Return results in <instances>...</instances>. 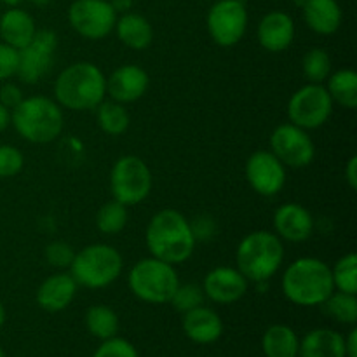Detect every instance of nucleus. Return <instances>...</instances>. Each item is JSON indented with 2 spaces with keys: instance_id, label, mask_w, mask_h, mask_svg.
Here are the masks:
<instances>
[{
  "instance_id": "1",
  "label": "nucleus",
  "mask_w": 357,
  "mask_h": 357,
  "mask_svg": "<svg viewBox=\"0 0 357 357\" xmlns=\"http://www.w3.org/2000/svg\"><path fill=\"white\" fill-rule=\"evenodd\" d=\"M145 243L153 258L178 265L187 261L195 250L190 220L176 209H160L150 218Z\"/></svg>"
},
{
  "instance_id": "2",
  "label": "nucleus",
  "mask_w": 357,
  "mask_h": 357,
  "mask_svg": "<svg viewBox=\"0 0 357 357\" xmlns=\"http://www.w3.org/2000/svg\"><path fill=\"white\" fill-rule=\"evenodd\" d=\"M282 295L298 307H319L335 291L331 267L314 257L296 258L281 279Z\"/></svg>"
},
{
  "instance_id": "3",
  "label": "nucleus",
  "mask_w": 357,
  "mask_h": 357,
  "mask_svg": "<svg viewBox=\"0 0 357 357\" xmlns=\"http://www.w3.org/2000/svg\"><path fill=\"white\" fill-rule=\"evenodd\" d=\"M54 96L61 108L73 112L96 110L107 96V77L94 63H73L56 79Z\"/></svg>"
},
{
  "instance_id": "4",
  "label": "nucleus",
  "mask_w": 357,
  "mask_h": 357,
  "mask_svg": "<svg viewBox=\"0 0 357 357\" xmlns=\"http://www.w3.org/2000/svg\"><path fill=\"white\" fill-rule=\"evenodd\" d=\"M10 122L23 139L45 145L61 135L65 117L54 100L47 96H30L23 98V101L10 110Z\"/></svg>"
},
{
  "instance_id": "5",
  "label": "nucleus",
  "mask_w": 357,
  "mask_h": 357,
  "mask_svg": "<svg viewBox=\"0 0 357 357\" xmlns=\"http://www.w3.org/2000/svg\"><path fill=\"white\" fill-rule=\"evenodd\" d=\"M284 260L282 241L268 230L250 232L236 251L237 271L253 282H267L278 274Z\"/></svg>"
},
{
  "instance_id": "6",
  "label": "nucleus",
  "mask_w": 357,
  "mask_h": 357,
  "mask_svg": "<svg viewBox=\"0 0 357 357\" xmlns=\"http://www.w3.org/2000/svg\"><path fill=\"white\" fill-rule=\"evenodd\" d=\"M122 272V257L110 244H89L77 251L70 265V275L79 286L101 289L119 279Z\"/></svg>"
},
{
  "instance_id": "7",
  "label": "nucleus",
  "mask_w": 357,
  "mask_h": 357,
  "mask_svg": "<svg viewBox=\"0 0 357 357\" xmlns=\"http://www.w3.org/2000/svg\"><path fill=\"white\" fill-rule=\"evenodd\" d=\"M178 284L180 279L174 265L153 257L139 260L128 274V286L132 295L152 305L169 303Z\"/></svg>"
},
{
  "instance_id": "8",
  "label": "nucleus",
  "mask_w": 357,
  "mask_h": 357,
  "mask_svg": "<svg viewBox=\"0 0 357 357\" xmlns=\"http://www.w3.org/2000/svg\"><path fill=\"white\" fill-rule=\"evenodd\" d=\"M152 171L145 160L136 155H124L115 160L110 173V190L115 201L124 206H136L152 192Z\"/></svg>"
},
{
  "instance_id": "9",
  "label": "nucleus",
  "mask_w": 357,
  "mask_h": 357,
  "mask_svg": "<svg viewBox=\"0 0 357 357\" xmlns=\"http://www.w3.org/2000/svg\"><path fill=\"white\" fill-rule=\"evenodd\" d=\"M333 100L323 84H305L291 94L288 101L289 122L298 128L317 129L330 121Z\"/></svg>"
},
{
  "instance_id": "10",
  "label": "nucleus",
  "mask_w": 357,
  "mask_h": 357,
  "mask_svg": "<svg viewBox=\"0 0 357 357\" xmlns=\"http://www.w3.org/2000/svg\"><path fill=\"white\" fill-rule=\"evenodd\" d=\"M208 31L213 42L232 47L243 40L248 28V7L244 0H218L208 13Z\"/></svg>"
},
{
  "instance_id": "11",
  "label": "nucleus",
  "mask_w": 357,
  "mask_h": 357,
  "mask_svg": "<svg viewBox=\"0 0 357 357\" xmlns=\"http://www.w3.org/2000/svg\"><path fill=\"white\" fill-rule=\"evenodd\" d=\"M70 26L87 40H101L115 28L117 13L110 0H75L68 9Z\"/></svg>"
},
{
  "instance_id": "12",
  "label": "nucleus",
  "mask_w": 357,
  "mask_h": 357,
  "mask_svg": "<svg viewBox=\"0 0 357 357\" xmlns=\"http://www.w3.org/2000/svg\"><path fill=\"white\" fill-rule=\"evenodd\" d=\"M271 152L284 164V167L302 169L312 164L316 157V145L305 129L291 124H281L272 131Z\"/></svg>"
},
{
  "instance_id": "13",
  "label": "nucleus",
  "mask_w": 357,
  "mask_h": 357,
  "mask_svg": "<svg viewBox=\"0 0 357 357\" xmlns=\"http://www.w3.org/2000/svg\"><path fill=\"white\" fill-rule=\"evenodd\" d=\"M56 49H58V35L52 30H37L31 42L20 49L17 72L21 82L37 84L44 79L54 65Z\"/></svg>"
},
{
  "instance_id": "14",
  "label": "nucleus",
  "mask_w": 357,
  "mask_h": 357,
  "mask_svg": "<svg viewBox=\"0 0 357 357\" xmlns=\"http://www.w3.org/2000/svg\"><path fill=\"white\" fill-rule=\"evenodd\" d=\"M246 180L257 194L274 197L286 183V167L271 150H258L246 162Z\"/></svg>"
},
{
  "instance_id": "15",
  "label": "nucleus",
  "mask_w": 357,
  "mask_h": 357,
  "mask_svg": "<svg viewBox=\"0 0 357 357\" xmlns=\"http://www.w3.org/2000/svg\"><path fill=\"white\" fill-rule=\"evenodd\" d=\"M202 291L206 298L220 305L236 303L246 295L248 279L237 268L216 267L206 274L202 282Z\"/></svg>"
},
{
  "instance_id": "16",
  "label": "nucleus",
  "mask_w": 357,
  "mask_h": 357,
  "mask_svg": "<svg viewBox=\"0 0 357 357\" xmlns=\"http://www.w3.org/2000/svg\"><path fill=\"white\" fill-rule=\"evenodd\" d=\"M150 86V77L142 66L122 65L107 79V94L117 103H135L145 96Z\"/></svg>"
},
{
  "instance_id": "17",
  "label": "nucleus",
  "mask_w": 357,
  "mask_h": 357,
  "mask_svg": "<svg viewBox=\"0 0 357 357\" xmlns=\"http://www.w3.org/2000/svg\"><path fill=\"white\" fill-rule=\"evenodd\" d=\"M275 236L288 243H303L314 232V218L307 208L296 202H286L274 213Z\"/></svg>"
},
{
  "instance_id": "18",
  "label": "nucleus",
  "mask_w": 357,
  "mask_h": 357,
  "mask_svg": "<svg viewBox=\"0 0 357 357\" xmlns=\"http://www.w3.org/2000/svg\"><path fill=\"white\" fill-rule=\"evenodd\" d=\"M258 42L268 52H282L295 40V21L284 10H272L258 24Z\"/></svg>"
},
{
  "instance_id": "19",
  "label": "nucleus",
  "mask_w": 357,
  "mask_h": 357,
  "mask_svg": "<svg viewBox=\"0 0 357 357\" xmlns=\"http://www.w3.org/2000/svg\"><path fill=\"white\" fill-rule=\"evenodd\" d=\"M77 288L79 284L70 275V272H56L42 281L35 300H37V305L45 312H61L73 302Z\"/></svg>"
},
{
  "instance_id": "20",
  "label": "nucleus",
  "mask_w": 357,
  "mask_h": 357,
  "mask_svg": "<svg viewBox=\"0 0 357 357\" xmlns=\"http://www.w3.org/2000/svg\"><path fill=\"white\" fill-rule=\"evenodd\" d=\"M183 333L190 342L199 345L215 344L223 335V321L209 307H195L183 314Z\"/></svg>"
},
{
  "instance_id": "21",
  "label": "nucleus",
  "mask_w": 357,
  "mask_h": 357,
  "mask_svg": "<svg viewBox=\"0 0 357 357\" xmlns=\"http://www.w3.org/2000/svg\"><path fill=\"white\" fill-rule=\"evenodd\" d=\"M35 33H37V24L26 10L20 7H9L0 16V38L10 47L20 51L30 44Z\"/></svg>"
},
{
  "instance_id": "22",
  "label": "nucleus",
  "mask_w": 357,
  "mask_h": 357,
  "mask_svg": "<svg viewBox=\"0 0 357 357\" xmlns=\"http://www.w3.org/2000/svg\"><path fill=\"white\" fill-rule=\"evenodd\" d=\"M307 26L319 35H333L342 24V9L337 0H305L302 6Z\"/></svg>"
},
{
  "instance_id": "23",
  "label": "nucleus",
  "mask_w": 357,
  "mask_h": 357,
  "mask_svg": "<svg viewBox=\"0 0 357 357\" xmlns=\"http://www.w3.org/2000/svg\"><path fill=\"white\" fill-rule=\"evenodd\" d=\"M298 357H345L344 335L330 328L309 331L300 340Z\"/></svg>"
},
{
  "instance_id": "24",
  "label": "nucleus",
  "mask_w": 357,
  "mask_h": 357,
  "mask_svg": "<svg viewBox=\"0 0 357 357\" xmlns=\"http://www.w3.org/2000/svg\"><path fill=\"white\" fill-rule=\"evenodd\" d=\"M117 37L126 47L143 51L153 40V28L145 16L136 13H124L115 21Z\"/></svg>"
},
{
  "instance_id": "25",
  "label": "nucleus",
  "mask_w": 357,
  "mask_h": 357,
  "mask_svg": "<svg viewBox=\"0 0 357 357\" xmlns=\"http://www.w3.org/2000/svg\"><path fill=\"white\" fill-rule=\"evenodd\" d=\"M265 357H298L300 338L286 324H272L261 337Z\"/></svg>"
},
{
  "instance_id": "26",
  "label": "nucleus",
  "mask_w": 357,
  "mask_h": 357,
  "mask_svg": "<svg viewBox=\"0 0 357 357\" xmlns=\"http://www.w3.org/2000/svg\"><path fill=\"white\" fill-rule=\"evenodd\" d=\"M326 80L328 84L324 87L330 93L333 103H338L349 110L357 107V73L354 70H337V72L330 73Z\"/></svg>"
},
{
  "instance_id": "27",
  "label": "nucleus",
  "mask_w": 357,
  "mask_h": 357,
  "mask_svg": "<svg viewBox=\"0 0 357 357\" xmlns=\"http://www.w3.org/2000/svg\"><path fill=\"white\" fill-rule=\"evenodd\" d=\"M86 328L89 335H93L98 340H108V338L117 337L119 333V316L114 309L107 305H93L86 312Z\"/></svg>"
},
{
  "instance_id": "28",
  "label": "nucleus",
  "mask_w": 357,
  "mask_h": 357,
  "mask_svg": "<svg viewBox=\"0 0 357 357\" xmlns=\"http://www.w3.org/2000/svg\"><path fill=\"white\" fill-rule=\"evenodd\" d=\"M96 121L103 132L110 136H121L128 131L131 119L124 105L114 100H103L96 107Z\"/></svg>"
},
{
  "instance_id": "29",
  "label": "nucleus",
  "mask_w": 357,
  "mask_h": 357,
  "mask_svg": "<svg viewBox=\"0 0 357 357\" xmlns=\"http://www.w3.org/2000/svg\"><path fill=\"white\" fill-rule=\"evenodd\" d=\"M129 220L128 206H124L119 201H110L105 202L100 209H98L96 215V227L101 234L105 236H115V234H121L126 229Z\"/></svg>"
},
{
  "instance_id": "30",
  "label": "nucleus",
  "mask_w": 357,
  "mask_h": 357,
  "mask_svg": "<svg viewBox=\"0 0 357 357\" xmlns=\"http://www.w3.org/2000/svg\"><path fill=\"white\" fill-rule=\"evenodd\" d=\"M324 312L335 319L337 323L342 324H351L354 326L357 323V296L351 295V293H342L333 291L330 298L321 305Z\"/></svg>"
},
{
  "instance_id": "31",
  "label": "nucleus",
  "mask_w": 357,
  "mask_h": 357,
  "mask_svg": "<svg viewBox=\"0 0 357 357\" xmlns=\"http://www.w3.org/2000/svg\"><path fill=\"white\" fill-rule=\"evenodd\" d=\"M335 291L357 295V255L347 253L331 267Z\"/></svg>"
},
{
  "instance_id": "32",
  "label": "nucleus",
  "mask_w": 357,
  "mask_h": 357,
  "mask_svg": "<svg viewBox=\"0 0 357 357\" xmlns=\"http://www.w3.org/2000/svg\"><path fill=\"white\" fill-rule=\"evenodd\" d=\"M302 72L310 84H323L331 73V58L326 49L314 47L302 59Z\"/></svg>"
},
{
  "instance_id": "33",
  "label": "nucleus",
  "mask_w": 357,
  "mask_h": 357,
  "mask_svg": "<svg viewBox=\"0 0 357 357\" xmlns=\"http://www.w3.org/2000/svg\"><path fill=\"white\" fill-rule=\"evenodd\" d=\"M204 291H202V286L194 284V282H187V284H178L176 291L171 296L169 303L173 305L174 310L185 314L188 310L195 309V307H201L204 303Z\"/></svg>"
},
{
  "instance_id": "34",
  "label": "nucleus",
  "mask_w": 357,
  "mask_h": 357,
  "mask_svg": "<svg viewBox=\"0 0 357 357\" xmlns=\"http://www.w3.org/2000/svg\"><path fill=\"white\" fill-rule=\"evenodd\" d=\"M24 157L13 145H0V178H13L23 169Z\"/></svg>"
},
{
  "instance_id": "35",
  "label": "nucleus",
  "mask_w": 357,
  "mask_h": 357,
  "mask_svg": "<svg viewBox=\"0 0 357 357\" xmlns=\"http://www.w3.org/2000/svg\"><path fill=\"white\" fill-rule=\"evenodd\" d=\"M93 357H139L135 345L129 340L121 337L108 338L101 342L100 347L96 349Z\"/></svg>"
},
{
  "instance_id": "36",
  "label": "nucleus",
  "mask_w": 357,
  "mask_h": 357,
  "mask_svg": "<svg viewBox=\"0 0 357 357\" xmlns=\"http://www.w3.org/2000/svg\"><path fill=\"white\" fill-rule=\"evenodd\" d=\"M73 257H75L73 248L68 243H63V241H54V243L47 244V248H45V260L56 268H70Z\"/></svg>"
},
{
  "instance_id": "37",
  "label": "nucleus",
  "mask_w": 357,
  "mask_h": 357,
  "mask_svg": "<svg viewBox=\"0 0 357 357\" xmlns=\"http://www.w3.org/2000/svg\"><path fill=\"white\" fill-rule=\"evenodd\" d=\"M17 61H20L17 49L10 47L6 42H0V80H7L16 75Z\"/></svg>"
},
{
  "instance_id": "38",
  "label": "nucleus",
  "mask_w": 357,
  "mask_h": 357,
  "mask_svg": "<svg viewBox=\"0 0 357 357\" xmlns=\"http://www.w3.org/2000/svg\"><path fill=\"white\" fill-rule=\"evenodd\" d=\"M23 101V93H21L20 87L16 84H3L2 89H0V103L7 108V110H13L17 105Z\"/></svg>"
},
{
  "instance_id": "39",
  "label": "nucleus",
  "mask_w": 357,
  "mask_h": 357,
  "mask_svg": "<svg viewBox=\"0 0 357 357\" xmlns=\"http://www.w3.org/2000/svg\"><path fill=\"white\" fill-rule=\"evenodd\" d=\"M192 232H194L195 241L209 239L215 234V222L209 216H197L190 222Z\"/></svg>"
},
{
  "instance_id": "40",
  "label": "nucleus",
  "mask_w": 357,
  "mask_h": 357,
  "mask_svg": "<svg viewBox=\"0 0 357 357\" xmlns=\"http://www.w3.org/2000/svg\"><path fill=\"white\" fill-rule=\"evenodd\" d=\"M344 176L349 187H351L352 190H356L357 188V157L356 155H352L351 159L347 160V164H345Z\"/></svg>"
},
{
  "instance_id": "41",
  "label": "nucleus",
  "mask_w": 357,
  "mask_h": 357,
  "mask_svg": "<svg viewBox=\"0 0 357 357\" xmlns=\"http://www.w3.org/2000/svg\"><path fill=\"white\" fill-rule=\"evenodd\" d=\"M345 357H357V330L352 328L347 337H344Z\"/></svg>"
},
{
  "instance_id": "42",
  "label": "nucleus",
  "mask_w": 357,
  "mask_h": 357,
  "mask_svg": "<svg viewBox=\"0 0 357 357\" xmlns=\"http://www.w3.org/2000/svg\"><path fill=\"white\" fill-rule=\"evenodd\" d=\"M112 7L115 9V13H129L132 7V0H110Z\"/></svg>"
},
{
  "instance_id": "43",
  "label": "nucleus",
  "mask_w": 357,
  "mask_h": 357,
  "mask_svg": "<svg viewBox=\"0 0 357 357\" xmlns=\"http://www.w3.org/2000/svg\"><path fill=\"white\" fill-rule=\"evenodd\" d=\"M9 124H10V110H7V108L0 103V132L6 131Z\"/></svg>"
},
{
  "instance_id": "44",
  "label": "nucleus",
  "mask_w": 357,
  "mask_h": 357,
  "mask_svg": "<svg viewBox=\"0 0 357 357\" xmlns=\"http://www.w3.org/2000/svg\"><path fill=\"white\" fill-rule=\"evenodd\" d=\"M3 323H6V309H3V305L0 303V330L3 328Z\"/></svg>"
},
{
  "instance_id": "45",
  "label": "nucleus",
  "mask_w": 357,
  "mask_h": 357,
  "mask_svg": "<svg viewBox=\"0 0 357 357\" xmlns=\"http://www.w3.org/2000/svg\"><path fill=\"white\" fill-rule=\"evenodd\" d=\"M0 2H3L6 6H9V7H17L21 2H23V0H0Z\"/></svg>"
},
{
  "instance_id": "46",
  "label": "nucleus",
  "mask_w": 357,
  "mask_h": 357,
  "mask_svg": "<svg viewBox=\"0 0 357 357\" xmlns=\"http://www.w3.org/2000/svg\"><path fill=\"white\" fill-rule=\"evenodd\" d=\"M31 3H37V6H45L47 2H51V0H30Z\"/></svg>"
},
{
  "instance_id": "47",
  "label": "nucleus",
  "mask_w": 357,
  "mask_h": 357,
  "mask_svg": "<svg viewBox=\"0 0 357 357\" xmlns=\"http://www.w3.org/2000/svg\"><path fill=\"white\" fill-rule=\"evenodd\" d=\"M295 2H296V6H298V7H302L303 3H305V0H295Z\"/></svg>"
},
{
  "instance_id": "48",
  "label": "nucleus",
  "mask_w": 357,
  "mask_h": 357,
  "mask_svg": "<svg viewBox=\"0 0 357 357\" xmlns=\"http://www.w3.org/2000/svg\"><path fill=\"white\" fill-rule=\"evenodd\" d=\"M0 357H6V352H3L2 347H0Z\"/></svg>"
},
{
  "instance_id": "49",
  "label": "nucleus",
  "mask_w": 357,
  "mask_h": 357,
  "mask_svg": "<svg viewBox=\"0 0 357 357\" xmlns=\"http://www.w3.org/2000/svg\"><path fill=\"white\" fill-rule=\"evenodd\" d=\"M206 2H208V0H206Z\"/></svg>"
}]
</instances>
